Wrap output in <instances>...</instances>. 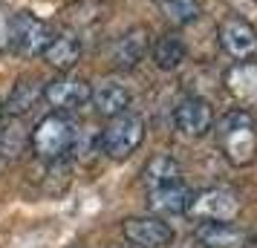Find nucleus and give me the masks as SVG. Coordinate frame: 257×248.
I'll return each instance as SVG.
<instances>
[{"instance_id": "obj_7", "label": "nucleus", "mask_w": 257, "mask_h": 248, "mask_svg": "<svg viewBox=\"0 0 257 248\" xmlns=\"http://www.w3.org/2000/svg\"><path fill=\"white\" fill-rule=\"evenodd\" d=\"M174 127L182 136H188V139H202L214 127V110H211V104L205 98L188 95L174 110Z\"/></svg>"}, {"instance_id": "obj_18", "label": "nucleus", "mask_w": 257, "mask_h": 248, "mask_svg": "<svg viewBox=\"0 0 257 248\" xmlns=\"http://www.w3.org/2000/svg\"><path fill=\"white\" fill-rule=\"evenodd\" d=\"M185 55H188V49H185V44H182L179 35H162L153 44V61H156V67L165 70V72L182 67Z\"/></svg>"}, {"instance_id": "obj_1", "label": "nucleus", "mask_w": 257, "mask_h": 248, "mask_svg": "<svg viewBox=\"0 0 257 248\" xmlns=\"http://www.w3.org/2000/svg\"><path fill=\"white\" fill-rule=\"evenodd\" d=\"M217 142L222 156L234 167H245L257 159V127L245 110H231L217 121Z\"/></svg>"}, {"instance_id": "obj_14", "label": "nucleus", "mask_w": 257, "mask_h": 248, "mask_svg": "<svg viewBox=\"0 0 257 248\" xmlns=\"http://www.w3.org/2000/svg\"><path fill=\"white\" fill-rule=\"evenodd\" d=\"M245 236L248 234L234 222H199L197 228V242L205 248H243Z\"/></svg>"}, {"instance_id": "obj_21", "label": "nucleus", "mask_w": 257, "mask_h": 248, "mask_svg": "<svg viewBox=\"0 0 257 248\" xmlns=\"http://www.w3.org/2000/svg\"><path fill=\"white\" fill-rule=\"evenodd\" d=\"M243 248H257V236H245V245Z\"/></svg>"}, {"instance_id": "obj_15", "label": "nucleus", "mask_w": 257, "mask_h": 248, "mask_svg": "<svg viewBox=\"0 0 257 248\" xmlns=\"http://www.w3.org/2000/svg\"><path fill=\"white\" fill-rule=\"evenodd\" d=\"M90 101L95 104V113H98V116L113 118V116L124 113V110L130 107V90L124 87V84H118V81H101L93 90Z\"/></svg>"}, {"instance_id": "obj_8", "label": "nucleus", "mask_w": 257, "mask_h": 248, "mask_svg": "<svg viewBox=\"0 0 257 248\" xmlns=\"http://www.w3.org/2000/svg\"><path fill=\"white\" fill-rule=\"evenodd\" d=\"M220 47L222 52H228L231 58L245 61L257 55V29L245 18L231 15L220 24Z\"/></svg>"}, {"instance_id": "obj_12", "label": "nucleus", "mask_w": 257, "mask_h": 248, "mask_svg": "<svg viewBox=\"0 0 257 248\" xmlns=\"http://www.w3.org/2000/svg\"><path fill=\"white\" fill-rule=\"evenodd\" d=\"M225 90L240 104H257V61H237L225 70Z\"/></svg>"}, {"instance_id": "obj_20", "label": "nucleus", "mask_w": 257, "mask_h": 248, "mask_svg": "<svg viewBox=\"0 0 257 248\" xmlns=\"http://www.w3.org/2000/svg\"><path fill=\"white\" fill-rule=\"evenodd\" d=\"M9 47V21L3 18V12H0V49Z\"/></svg>"}, {"instance_id": "obj_19", "label": "nucleus", "mask_w": 257, "mask_h": 248, "mask_svg": "<svg viewBox=\"0 0 257 248\" xmlns=\"http://www.w3.org/2000/svg\"><path fill=\"white\" fill-rule=\"evenodd\" d=\"M162 9H165V18L168 21H174L176 26H182V24L197 21L199 0H162Z\"/></svg>"}, {"instance_id": "obj_9", "label": "nucleus", "mask_w": 257, "mask_h": 248, "mask_svg": "<svg viewBox=\"0 0 257 248\" xmlns=\"http://www.w3.org/2000/svg\"><path fill=\"white\" fill-rule=\"evenodd\" d=\"M90 95H93L90 84L84 78H75V75H61L55 81H47V87H44V98L58 113H70V110L84 107L90 101Z\"/></svg>"}, {"instance_id": "obj_22", "label": "nucleus", "mask_w": 257, "mask_h": 248, "mask_svg": "<svg viewBox=\"0 0 257 248\" xmlns=\"http://www.w3.org/2000/svg\"><path fill=\"white\" fill-rule=\"evenodd\" d=\"M0 121H3V104H0Z\"/></svg>"}, {"instance_id": "obj_16", "label": "nucleus", "mask_w": 257, "mask_h": 248, "mask_svg": "<svg viewBox=\"0 0 257 248\" xmlns=\"http://www.w3.org/2000/svg\"><path fill=\"white\" fill-rule=\"evenodd\" d=\"M44 98V87L35 81V78H21V81L12 87V93L3 104V113L6 116H18L24 118L26 113H32V107Z\"/></svg>"}, {"instance_id": "obj_5", "label": "nucleus", "mask_w": 257, "mask_h": 248, "mask_svg": "<svg viewBox=\"0 0 257 248\" xmlns=\"http://www.w3.org/2000/svg\"><path fill=\"white\" fill-rule=\"evenodd\" d=\"M188 213L199 222H231L240 213V199L228 188H208L191 196Z\"/></svg>"}, {"instance_id": "obj_6", "label": "nucleus", "mask_w": 257, "mask_h": 248, "mask_svg": "<svg viewBox=\"0 0 257 248\" xmlns=\"http://www.w3.org/2000/svg\"><path fill=\"white\" fill-rule=\"evenodd\" d=\"M121 234L133 248H165L174 239V228L162 216H130L121 222Z\"/></svg>"}, {"instance_id": "obj_17", "label": "nucleus", "mask_w": 257, "mask_h": 248, "mask_svg": "<svg viewBox=\"0 0 257 248\" xmlns=\"http://www.w3.org/2000/svg\"><path fill=\"white\" fill-rule=\"evenodd\" d=\"M142 179H145L148 190L162 188V185H171V182H182V167H179V162H176L171 153H156L151 162L145 165Z\"/></svg>"}, {"instance_id": "obj_4", "label": "nucleus", "mask_w": 257, "mask_h": 248, "mask_svg": "<svg viewBox=\"0 0 257 248\" xmlns=\"http://www.w3.org/2000/svg\"><path fill=\"white\" fill-rule=\"evenodd\" d=\"M49 44V26L32 12H18L9 21V47L21 58H35Z\"/></svg>"}, {"instance_id": "obj_11", "label": "nucleus", "mask_w": 257, "mask_h": 248, "mask_svg": "<svg viewBox=\"0 0 257 248\" xmlns=\"http://www.w3.org/2000/svg\"><path fill=\"white\" fill-rule=\"evenodd\" d=\"M191 196L194 193L182 182H171V185L148 190V205H151V211L156 216H179V213H188Z\"/></svg>"}, {"instance_id": "obj_13", "label": "nucleus", "mask_w": 257, "mask_h": 248, "mask_svg": "<svg viewBox=\"0 0 257 248\" xmlns=\"http://www.w3.org/2000/svg\"><path fill=\"white\" fill-rule=\"evenodd\" d=\"M44 61H47L52 70L58 72H70L78 58H81V41L75 38V32H61V35L49 38V44L44 47Z\"/></svg>"}, {"instance_id": "obj_10", "label": "nucleus", "mask_w": 257, "mask_h": 248, "mask_svg": "<svg viewBox=\"0 0 257 248\" xmlns=\"http://www.w3.org/2000/svg\"><path fill=\"white\" fill-rule=\"evenodd\" d=\"M148 49H151V32L145 26H133V29H127L113 44L110 61H113V67H118V70H133L136 64L145 61Z\"/></svg>"}, {"instance_id": "obj_2", "label": "nucleus", "mask_w": 257, "mask_h": 248, "mask_svg": "<svg viewBox=\"0 0 257 248\" xmlns=\"http://www.w3.org/2000/svg\"><path fill=\"white\" fill-rule=\"evenodd\" d=\"M75 124L70 121V116L64 113H49L35 124L32 130V150H35L44 162H55V159H64L67 150L75 144Z\"/></svg>"}, {"instance_id": "obj_23", "label": "nucleus", "mask_w": 257, "mask_h": 248, "mask_svg": "<svg viewBox=\"0 0 257 248\" xmlns=\"http://www.w3.org/2000/svg\"><path fill=\"white\" fill-rule=\"evenodd\" d=\"M156 3H162V0H156Z\"/></svg>"}, {"instance_id": "obj_3", "label": "nucleus", "mask_w": 257, "mask_h": 248, "mask_svg": "<svg viewBox=\"0 0 257 248\" xmlns=\"http://www.w3.org/2000/svg\"><path fill=\"white\" fill-rule=\"evenodd\" d=\"M142 139H145V121L124 110V113H118L107 121L98 142H101V150L110 159H127V156L136 153Z\"/></svg>"}]
</instances>
